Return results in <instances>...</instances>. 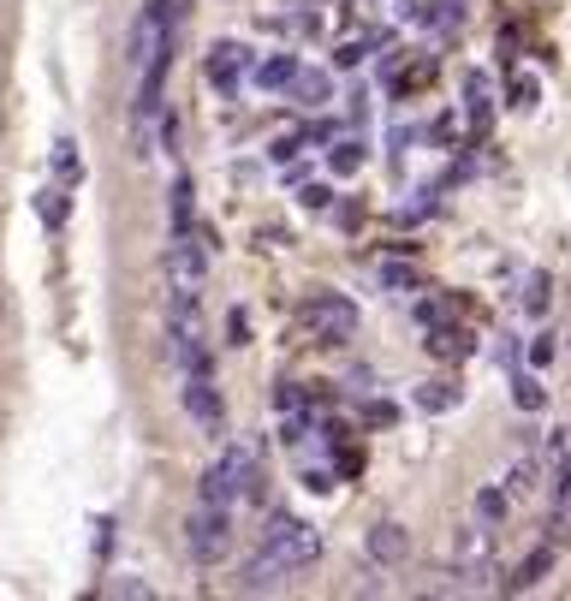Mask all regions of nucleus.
Returning a JSON list of instances; mask_svg holds the SVG:
<instances>
[{"label":"nucleus","mask_w":571,"mask_h":601,"mask_svg":"<svg viewBox=\"0 0 571 601\" xmlns=\"http://www.w3.org/2000/svg\"><path fill=\"white\" fill-rule=\"evenodd\" d=\"M197 501H214V506H233V501H262V470H257V453L245 441H226L221 458L202 470V489Z\"/></svg>","instance_id":"obj_1"},{"label":"nucleus","mask_w":571,"mask_h":601,"mask_svg":"<svg viewBox=\"0 0 571 601\" xmlns=\"http://www.w3.org/2000/svg\"><path fill=\"white\" fill-rule=\"evenodd\" d=\"M257 554L269 560L281 578H291V572H303L315 554H322V536H315V524H303V518H291V513H274L269 530H262Z\"/></svg>","instance_id":"obj_2"},{"label":"nucleus","mask_w":571,"mask_h":601,"mask_svg":"<svg viewBox=\"0 0 571 601\" xmlns=\"http://www.w3.org/2000/svg\"><path fill=\"white\" fill-rule=\"evenodd\" d=\"M173 24H179V7L173 0H144V12L132 19V66H161L173 60Z\"/></svg>","instance_id":"obj_3"},{"label":"nucleus","mask_w":571,"mask_h":601,"mask_svg":"<svg viewBox=\"0 0 571 601\" xmlns=\"http://www.w3.org/2000/svg\"><path fill=\"white\" fill-rule=\"evenodd\" d=\"M185 548H190V560H197V566L226 560V548H233V506L197 501V513L185 518Z\"/></svg>","instance_id":"obj_4"},{"label":"nucleus","mask_w":571,"mask_h":601,"mask_svg":"<svg viewBox=\"0 0 571 601\" xmlns=\"http://www.w3.org/2000/svg\"><path fill=\"white\" fill-rule=\"evenodd\" d=\"M202 274H209V245L197 238V226H185V233H173V245H167V286H173V298H197Z\"/></svg>","instance_id":"obj_5"},{"label":"nucleus","mask_w":571,"mask_h":601,"mask_svg":"<svg viewBox=\"0 0 571 601\" xmlns=\"http://www.w3.org/2000/svg\"><path fill=\"white\" fill-rule=\"evenodd\" d=\"M303 322H310L315 340H351L358 334V304L346 298V292H315L310 304H303Z\"/></svg>","instance_id":"obj_6"},{"label":"nucleus","mask_w":571,"mask_h":601,"mask_svg":"<svg viewBox=\"0 0 571 601\" xmlns=\"http://www.w3.org/2000/svg\"><path fill=\"white\" fill-rule=\"evenodd\" d=\"M185 412H190V424L197 429H209V434H221V393H214V369L209 376H185Z\"/></svg>","instance_id":"obj_7"},{"label":"nucleus","mask_w":571,"mask_h":601,"mask_svg":"<svg viewBox=\"0 0 571 601\" xmlns=\"http://www.w3.org/2000/svg\"><path fill=\"white\" fill-rule=\"evenodd\" d=\"M202 72H209L214 89H238V78L250 72V48L245 42H214L209 60H202Z\"/></svg>","instance_id":"obj_8"},{"label":"nucleus","mask_w":571,"mask_h":601,"mask_svg":"<svg viewBox=\"0 0 571 601\" xmlns=\"http://www.w3.org/2000/svg\"><path fill=\"white\" fill-rule=\"evenodd\" d=\"M363 548H370L375 566H405V554H411V536H405V524H399V518H381V524H370Z\"/></svg>","instance_id":"obj_9"},{"label":"nucleus","mask_w":571,"mask_h":601,"mask_svg":"<svg viewBox=\"0 0 571 601\" xmlns=\"http://www.w3.org/2000/svg\"><path fill=\"white\" fill-rule=\"evenodd\" d=\"M500 482H506V494H512V501H536L542 482H548V453H518L512 470H506Z\"/></svg>","instance_id":"obj_10"},{"label":"nucleus","mask_w":571,"mask_h":601,"mask_svg":"<svg viewBox=\"0 0 571 601\" xmlns=\"http://www.w3.org/2000/svg\"><path fill=\"white\" fill-rule=\"evenodd\" d=\"M471 506H476V524H482V530H500V524L512 518V506H518V501L506 494V482H482Z\"/></svg>","instance_id":"obj_11"},{"label":"nucleus","mask_w":571,"mask_h":601,"mask_svg":"<svg viewBox=\"0 0 571 601\" xmlns=\"http://www.w3.org/2000/svg\"><path fill=\"white\" fill-rule=\"evenodd\" d=\"M298 60L291 54H269V60H257V66H250V78H257L262 89H291V78H298Z\"/></svg>","instance_id":"obj_12"},{"label":"nucleus","mask_w":571,"mask_h":601,"mask_svg":"<svg viewBox=\"0 0 571 601\" xmlns=\"http://www.w3.org/2000/svg\"><path fill=\"white\" fill-rule=\"evenodd\" d=\"M548 572H554V542H542V548H530V560L512 572V584H506V590H536Z\"/></svg>","instance_id":"obj_13"},{"label":"nucleus","mask_w":571,"mask_h":601,"mask_svg":"<svg viewBox=\"0 0 571 601\" xmlns=\"http://www.w3.org/2000/svg\"><path fill=\"white\" fill-rule=\"evenodd\" d=\"M291 96H298L303 108H327V96H334V78H327V72H298V78H291Z\"/></svg>","instance_id":"obj_14"},{"label":"nucleus","mask_w":571,"mask_h":601,"mask_svg":"<svg viewBox=\"0 0 571 601\" xmlns=\"http://www.w3.org/2000/svg\"><path fill=\"white\" fill-rule=\"evenodd\" d=\"M66 209H72V203H66V191H60V185L36 197V214H42V226H54V233L66 226Z\"/></svg>","instance_id":"obj_15"},{"label":"nucleus","mask_w":571,"mask_h":601,"mask_svg":"<svg viewBox=\"0 0 571 601\" xmlns=\"http://www.w3.org/2000/svg\"><path fill=\"white\" fill-rule=\"evenodd\" d=\"M54 173H60V185H78L84 161H78V144H72V137H60V144H54Z\"/></svg>","instance_id":"obj_16"},{"label":"nucleus","mask_w":571,"mask_h":601,"mask_svg":"<svg viewBox=\"0 0 571 601\" xmlns=\"http://www.w3.org/2000/svg\"><path fill=\"white\" fill-rule=\"evenodd\" d=\"M512 400H518V412H542V405H548V388H542L536 376H518L512 381Z\"/></svg>","instance_id":"obj_17"},{"label":"nucleus","mask_w":571,"mask_h":601,"mask_svg":"<svg viewBox=\"0 0 571 601\" xmlns=\"http://www.w3.org/2000/svg\"><path fill=\"white\" fill-rule=\"evenodd\" d=\"M197 221V203H190V179H173V233Z\"/></svg>","instance_id":"obj_18"},{"label":"nucleus","mask_w":571,"mask_h":601,"mask_svg":"<svg viewBox=\"0 0 571 601\" xmlns=\"http://www.w3.org/2000/svg\"><path fill=\"white\" fill-rule=\"evenodd\" d=\"M327 161H334V173H358L363 168V144H358V137H346V144H334V156H327Z\"/></svg>","instance_id":"obj_19"},{"label":"nucleus","mask_w":571,"mask_h":601,"mask_svg":"<svg viewBox=\"0 0 571 601\" xmlns=\"http://www.w3.org/2000/svg\"><path fill=\"white\" fill-rule=\"evenodd\" d=\"M464 89H471V120L488 125V78H482V72H471V78H464Z\"/></svg>","instance_id":"obj_20"},{"label":"nucleus","mask_w":571,"mask_h":601,"mask_svg":"<svg viewBox=\"0 0 571 601\" xmlns=\"http://www.w3.org/2000/svg\"><path fill=\"white\" fill-rule=\"evenodd\" d=\"M524 310H530V316L548 310V274H530V280H524Z\"/></svg>","instance_id":"obj_21"},{"label":"nucleus","mask_w":571,"mask_h":601,"mask_svg":"<svg viewBox=\"0 0 571 601\" xmlns=\"http://www.w3.org/2000/svg\"><path fill=\"white\" fill-rule=\"evenodd\" d=\"M381 280H387L393 292H417V268L411 262H387V268H381Z\"/></svg>","instance_id":"obj_22"},{"label":"nucleus","mask_w":571,"mask_h":601,"mask_svg":"<svg viewBox=\"0 0 571 601\" xmlns=\"http://www.w3.org/2000/svg\"><path fill=\"white\" fill-rule=\"evenodd\" d=\"M429 345H435L440 357H447V352L459 357V352H464V334H459V328H435V340H429Z\"/></svg>","instance_id":"obj_23"},{"label":"nucleus","mask_w":571,"mask_h":601,"mask_svg":"<svg viewBox=\"0 0 571 601\" xmlns=\"http://www.w3.org/2000/svg\"><path fill=\"white\" fill-rule=\"evenodd\" d=\"M327 203H334V191H327V185H303V209H327Z\"/></svg>","instance_id":"obj_24"},{"label":"nucleus","mask_w":571,"mask_h":601,"mask_svg":"<svg viewBox=\"0 0 571 601\" xmlns=\"http://www.w3.org/2000/svg\"><path fill=\"white\" fill-rule=\"evenodd\" d=\"M548 357H554V334H536L530 340V364H548Z\"/></svg>","instance_id":"obj_25"},{"label":"nucleus","mask_w":571,"mask_h":601,"mask_svg":"<svg viewBox=\"0 0 571 601\" xmlns=\"http://www.w3.org/2000/svg\"><path fill=\"white\" fill-rule=\"evenodd\" d=\"M435 24H459V0H435V12H429Z\"/></svg>","instance_id":"obj_26"},{"label":"nucleus","mask_w":571,"mask_h":601,"mask_svg":"<svg viewBox=\"0 0 571 601\" xmlns=\"http://www.w3.org/2000/svg\"><path fill=\"white\" fill-rule=\"evenodd\" d=\"M113 596H144L149 601L156 590H149V584H137V578H120V584H113Z\"/></svg>","instance_id":"obj_27"}]
</instances>
